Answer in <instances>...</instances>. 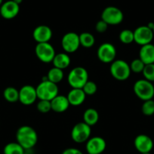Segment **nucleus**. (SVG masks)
<instances>
[{
	"label": "nucleus",
	"mask_w": 154,
	"mask_h": 154,
	"mask_svg": "<svg viewBox=\"0 0 154 154\" xmlns=\"http://www.w3.org/2000/svg\"><path fill=\"white\" fill-rule=\"evenodd\" d=\"M17 142L24 149H31L38 141L36 131L29 125H22L16 132Z\"/></svg>",
	"instance_id": "obj_1"
},
{
	"label": "nucleus",
	"mask_w": 154,
	"mask_h": 154,
	"mask_svg": "<svg viewBox=\"0 0 154 154\" xmlns=\"http://www.w3.org/2000/svg\"><path fill=\"white\" fill-rule=\"evenodd\" d=\"M41 82L35 87L37 97L39 100H51L59 94V88L57 84L54 83L44 76Z\"/></svg>",
	"instance_id": "obj_2"
},
{
	"label": "nucleus",
	"mask_w": 154,
	"mask_h": 154,
	"mask_svg": "<svg viewBox=\"0 0 154 154\" xmlns=\"http://www.w3.org/2000/svg\"><path fill=\"white\" fill-rule=\"evenodd\" d=\"M88 81V72L82 66H75L68 74L67 82L72 88H82Z\"/></svg>",
	"instance_id": "obj_3"
},
{
	"label": "nucleus",
	"mask_w": 154,
	"mask_h": 154,
	"mask_svg": "<svg viewBox=\"0 0 154 154\" xmlns=\"http://www.w3.org/2000/svg\"><path fill=\"white\" fill-rule=\"evenodd\" d=\"M109 72L114 79L119 81H125L129 78L131 75L130 65L122 59L115 60L111 63Z\"/></svg>",
	"instance_id": "obj_4"
},
{
	"label": "nucleus",
	"mask_w": 154,
	"mask_h": 154,
	"mask_svg": "<svg viewBox=\"0 0 154 154\" xmlns=\"http://www.w3.org/2000/svg\"><path fill=\"white\" fill-rule=\"evenodd\" d=\"M135 95L143 101L151 100L154 97V85L152 82L145 79L136 81L133 86Z\"/></svg>",
	"instance_id": "obj_5"
},
{
	"label": "nucleus",
	"mask_w": 154,
	"mask_h": 154,
	"mask_svg": "<svg viewBox=\"0 0 154 154\" xmlns=\"http://www.w3.org/2000/svg\"><path fill=\"white\" fill-rule=\"evenodd\" d=\"M91 126L84 122H80L74 125L71 130V138L77 143H82L86 142L91 137Z\"/></svg>",
	"instance_id": "obj_6"
},
{
	"label": "nucleus",
	"mask_w": 154,
	"mask_h": 154,
	"mask_svg": "<svg viewBox=\"0 0 154 154\" xmlns=\"http://www.w3.org/2000/svg\"><path fill=\"white\" fill-rule=\"evenodd\" d=\"M124 14L121 9L116 6H107L101 13V20L108 25L116 26L123 21Z\"/></svg>",
	"instance_id": "obj_7"
},
{
	"label": "nucleus",
	"mask_w": 154,
	"mask_h": 154,
	"mask_svg": "<svg viewBox=\"0 0 154 154\" xmlns=\"http://www.w3.org/2000/svg\"><path fill=\"white\" fill-rule=\"evenodd\" d=\"M35 54L37 58L43 63H52L56 52L54 46L49 42L37 43L35 47Z\"/></svg>",
	"instance_id": "obj_8"
},
{
	"label": "nucleus",
	"mask_w": 154,
	"mask_h": 154,
	"mask_svg": "<svg viewBox=\"0 0 154 154\" xmlns=\"http://www.w3.org/2000/svg\"><path fill=\"white\" fill-rule=\"evenodd\" d=\"M97 58L104 63H111L116 60V49L112 44L104 42L98 47L97 51Z\"/></svg>",
	"instance_id": "obj_9"
},
{
	"label": "nucleus",
	"mask_w": 154,
	"mask_h": 154,
	"mask_svg": "<svg viewBox=\"0 0 154 154\" xmlns=\"http://www.w3.org/2000/svg\"><path fill=\"white\" fill-rule=\"evenodd\" d=\"M61 46L63 51L67 54L76 51L80 46L79 35L74 32H66L62 37Z\"/></svg>",
	"instance_id": "obj_10"
},
{
	"label": "nucleus",
	"mask_w": 154,
	"mask_h": 154,
	"mask_svg": "<svg viewBox=\"0 0 154 154\" xmlns=\"http://www.w3.org/2000/svg\"><path fill=\"white\" fill-rule=\"evenodd\" d=\"M133 32H134V42L140 46L151 43L153 39V32L147 26H138Z\"/></svg>",
	"instance_id": "obj_11"
},
{
	"label": "nucleus",
	"mask_w": 154,
	"mask_h": 154,
	"mask_svg": "<svg viewBox=\"0 0 154 154\" xmlns=\"http://www.w3.org/2000/svg\"><path fill=\"white\" fill-rule=\"evenodd\" d=\"M37 98L36 89L32 85H23L19 90V101L25 106L32 105Z\"/></svg>",
	"instance_id": "obj_12"
},
{
	"label": "nucleus",
	"mask_w": 154,
	"mask_h": 154,
	"mask_svg": "<svg viewBox=\"0 0 154 154\" xmlns=\"http://www.w3.org/2000/svg\"><path fill=\"white\" fill-rule=\"evenodd\" d=\"M106 140L100 136L90 137L85 145V149L88 154H101L106 149Z\"/></svg>",
	"instance_id": "obj_13"
},
{
	"label": "nucleus",
	"mask_w": 154,
	"mask_h": 154,
	"mask_svg": "<svg viewBox=\"0 0 154 154\" xmlns=\"http://www.w3.org/2000/svg\"><path fill=\"white\" fill-rule=\"evenodd\" d=\"M134 145L135 149L140 153L150 152L153 148V141L149 136L146 134H139L134 138Z\"/></svg>",
	"instance_id": "obj_14"
},
{
	"label": "nucleus",
	"mask_w": 154,
	"mask_h": 154,
	"mask_svg": "<svg viewBox=\"0 0 154 154\" xmlns=\"http://www.w3.org/2000/svg\"><path fill=\"white\" fill-rule=\"evenodd\" d=\"M20 11V5L13 1L8 0L7 2H3L0 7V14L6 20H11L17 16Z\"/></svg>",
	"instance_id": "obj_15"
},
{
	"label": "nucleus",
	"mask_w": 154,
	"mask_h": 154,
	"mask_svg": "<svg viewBox=\"0 0 154 154\" xmlns=\"http://www.w3.org/2000/svg\"><path fill=\"white\" fill-rule=\"evenodd\" d=\"M52 30L46 25H39L36 26L32 32V37L37 43L49 42L52 38Z\"/></svg>",
	"instance_id": "obj_16"
},
{
	"label": "nucleus",
	"mask_w": 154,
	"mask_h": 154,
	"mask_svg": "<svg viewBox=\"0 0 154 154\" xmlns=\"http://www.w3.org/2000/svg\"><path fill=\"white\" fill-rule=\"evenodd\" d=\"M51 110L57 113L65 112L70 106L67 97L59 94L51 100Z\"/></svg>",
	"instance_id": "obj_17"
},
{
	"label": "nucleus",
	"mask_w": 154,
	"mask_h": 154,
	"mask_svg": "<svg viewBox=\"0 0 154 154\" xmlns=\"http://www.w3.org/2000/svg\"><path fill=\"white\" fill-rule=\"evenodd\" d=\"M67 99L69 100V104L72 106H80L84 103L86 97L82 88H72L67 94Z\"/></svg>",
	"instance_id": "obj_18"
},
{
	"label": "nucleus",
	"mask_w": 154,
	"mask_h": 154,
	"mask_svg": "<svg viewBox=\"0 0 154 154\" xmlns=\"http://www.w3.org/2000/svg\"><path fill=\"white\" fill-rule=\"evenodd\" d=\"M139 58L146 64L154 63V45L152 43L143 45L139 51Z\"/></svg>",
	"instance_id": "obj_19"
},
{
	"label": "nucleus",
	"mask_w": 154,
	"mask_h": 154,
	"mask_svg": "<svg viewBox=\"0 0 154 154\" xmlns=\"http://www.w3.org/2000/svg\"><path fill=\"white\" fill-rule=\"evenodd\" d=\"M71 59L67 53H59L56 54L53 59L52 63L54 67L60 69H64L70 65Z\"/></svg>",
	"instance_id": "obj_20"
},
{
	"label": "nucleus",
	"mask_w": 154,
	"mask_h": 154,
	"mask_svg": "<svg viewBox=\"0 0 154 154\" xmlns=\"http://www.w3.org/2000/svg\"><path fill=\"white\" fill-rule=\"evenodd\" d=\"M83 122L89 126L96 125L99 120V113L94 108H88L85 109L83 113Z\"/></svg>",
	"instance_id": "obj_21"
},
{
	"label": "nucleus",
	"mask_w": 154,
	"mask_h": 154,
	"mask_svg": "<svg viewBox=\"0 0 154 154\" xmlns=\"http://www.w3.org/2000/svg\"><path fill=\"white\" fill-rule=\"evenodd\" d=\"M47 79L51 82H54L55 84H58L59 82H61L64 76L63 69H60L59 68L54 67L53 66L52 68L48 70L47 73Z\"/></svg>",
	"instance_id": "obj_22"
},
{
	"label": "nucleus",
	"mask_w": 154,
	"mask_h": 154,
	"mask_svg": "<svg viewBox=\"0 0 154 154\" xmlns=\"http://www.w3.org/2000/svg\"><path fill=\"white\" fill-rule=\"evenodd\" d=\"M80 45L85 48H90L94 46L95 43V38L94 35L88 32H84L79 35Z\"/></svg>",
	"instance_id": "obj_23"
},
{
	"label": "nucleus",
	"mask_w": 154,
	"mask_h": 154,
	"mask_svg": "<svg viewBox=\"0 0 154 154\" xmlns=\"http://www.w3.org/2000/svg\"><path fill=\"white\" fill-rule=\"evenodd\" d=\"M3 96L5 100L9 103L19 101V90L14 87H7L3 91Z\"/></svg>",
	"instance_id": "obj_24"
},
{
	"label": "nucleus",
	"mask_w": 154,
	"mask_h": 154,
	"mask_svg": "<svg viewBox=\"0 0 154 154\" xmlns=\"http://www.w3.org/2000/svg\"><path fill=\"white\" fill-rule=\"evenodd\" d=\"M25 149L17 142L7 143L3 149L4 154H24Z\"/></svg>",
	"instance_id": "obj_25"
},
{
	"label": "nucleus",
	"mask_w": 154,
	"mask_h": 154,
	"mask_svg": "<svg viewBox=\"0 0 154 154\" xmlns=\"http://www.w3.org/2000/svg\"><path fill=\"white\" fill-rule=\"evenodd\" d=\"M119 38L122 43L125 45L132 43L134 42V32L128 29H123L119 33Z\"/></svg>",
	"instance_id": "obj_26"
},
{
	"label": "nucleus",
	"mask_w": 154,
	"mask_h": 154,
	"mask_svg": "<svg viewBox=\"0 0 154 154\" xmlns=\"http://www.w3.org/2000/svg\"><path fill=\"white\" fill-rule=\"evenodd\" d=\"M142 113L146 116H150L154 114V100L152 99L143 101L141 106Z\"/></svg>",
	"instance_id": "obj_27"
},
{
	"label": "nucleus",
	"mask_w": 154,
	"mask_h": 154,
	"mask_svg": "<svg viewBox=\"0 0 154 154\" xmlns=\"http://www.w3.org/2000/svg\"><path fill=\"white\" fill-rule=\"evenodd\" d=\"M129 65L130 68H131V71L132 72H134V73H140V72H142L145 66V63L139 57L134 59Z\"/></svg>",
	"instance_id": "obj_28"
},
{
	"label": "nucleus",
	"mask_w": 154,
	"mask_h": 154,
	"mask_svg": "<svg viewBox=\"0 0 154 154\" xmlns=\"http://www.w3.org/2000/svg\"><path fill=\"white\" fill-rule=\"evenodd\" d=\"M142 74L145 79L151 82H154V63L145 65Z\"/></svg>",
	"instance_id": "obj_29"
},
{
	"label": "nucleus",
	"mask_w": 154,
	"mask_h": 154,
	"mask_svg": "<svg viewBox=\"0 0 154 154\" xmlns=\"http://www.w3.org/2000/svg\"><path fill=\"white\" fill-rule=\"evenodd\" d=\"M36 108L38 112L42 113H47L51 110V100H39V101L37 103Z\"/></svg>",
	"instance_id": "obj_30"
},
{
	"label": "nucleus",
	"mask_w": 154,
	"mask_h": 154,
	"mask_svg": "<svg viewBox=\"0 0 154 154\" xmlns=\"http://www.w3.org/2000/svg\"><path fill=\"white\" fill-rule=\"evenodd\" d=\"M82 90L84 91L85 94L87 95H93L97 92V86L96 83L93 81L88 80L86 83L82 87Z\"/></svg>",
	"instance_id": "obj_31"
},
{
	"label": "nucleus",
	"mask_w": 154,
	"mask_h": 154,
	"mask_svg": "<svg viewBox=\"0 0 154 154\" xmlns=\"http://www.w3.org/2000/svg\"><path fill=\"white\" fill-rule=\"evenodd\" d=\"M109 25L103 21V20H100L97 22L95 25V29L97 32L99 33H103V32H106L107 30V28Z\"/></svg>",
	"instance_id": "obj_32"
},
{
	"label": "nucleus",
	"mask_w": 154,
	"mask_h": 154,
	"mask_svg": "<svg viewBox=\"0 0 154 154\" xmlns=\"http://www.w3.org/2000/svg\"><path fill=\"white\" fill-rule=\"evenodd\" d=\"M62 154H83L80 149H77V148L70 147L64 149L62 152Z\"/></svg>",
	"instance_id": "obj_33"
},
{
	"label": "nucleus",
	"mask_w": 154,
	"mask_h": 154,
	"mask_svg": "<svg viewBox=\"0 0 154 154\" xmlns=\"http://www.w3.org/2000/svg\"><path fill=\"white\" fill-rule=\"evenodd\" d=\"M13 1H14L15 3H17V5H20V4L22 3V2H23V0H13Z\"/></svg>",
	"instance_id": "obj_34"
},
{
	"label": "nucleus",
	"mask_w": 154,
	"mask_h": 154,
	"mask_svg": "<svg viewBox=\"0 0 154 154\" xmlns=\"http://www.w3.org/2000/svg\"><path fill=\"white\" fill-rule=\"evenodd\" d=\"M3 4V0H0V6Z\"/></svg>",
	"instance_id": "obj_35"
},
{
	"label": "nucleus",
	"mask_w": 154,
	"mask_h": 154,
	"mask_svg": "<svg viewBox=\"0 0 154 154\" xmlns=\"http://www.w3.org/2000/svg\"><path fill=\"white\" fill-rule=\"evenodd\" d=\"M140 154H151L150 152H144V153H140Z\"/></svg>",
	"instance_id": "obj_36"
},
{
	"label": "nucleus",
	"mask_w": 154,
	"mask_h": 154,
	"mask_svg": "<svg viewBox=\"0 0 154 154\" xmlns=\"http://www.w3.org/2000/svg\"><path fill=\"white\" fill-rule=\"evenodd\" d=\"M152 32H153V33H154V25H153V28H152Z\"/></svg>",
	"instance_id": "obj_37"
}]
</instances>
